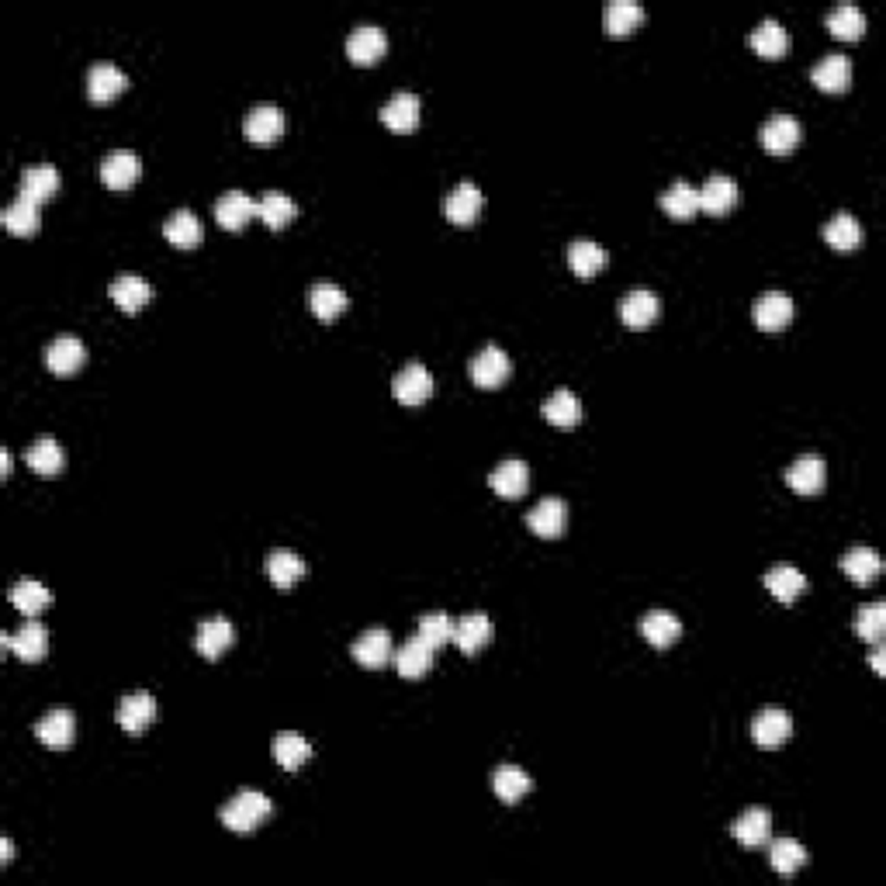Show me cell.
Returning <instances> with one entry per match:
<instances>
[{"mask_svg": "<svg viewBox=\"0 0 886 886\" xmlns=\"http://www.w3.org/2000/svg\"><path fill=\"white\" fill-rule=\"evenodd\" d=\"M73 734H77V720H73V710L66 707H56L35 720V738L49 748H66L73 741Z\"/></svg>", "mask_w": 886, "mask_h": 886, "instance_id": "obj_14", "label": "cell"}, {"mask_svg": "<svg viewBox=\"0 0 886 886\" xmlns=\"http://www.w3.org/2000/svg\"><path fill=\"white\" fill-rule=\"evenodd\" d=\"M125 84H129L125 70L115 63H108V59H101V63H94L87 70V94H90V101H97V104L118 97L125 90Z\"/></svg>", "mask_w": 886, "mask_h": 886, "instance_id": "obj_12", "label": "cell"}, {"mask_svg": "<svg viewBox=\"0 0 886 886\" xmlns=\"http://www.w3.org/2000/svg\"><path fill=\"white\" fill-rule=\"evenodd\" d=\"M42 215H39V201L28 198V194H18L11 205L4 208V229L14 232V236H32L39 229Z\"/></svg>", "mask_w": 886, "mask_h": 886, "instance_id": "obj_39", "label": "cell"}, {"mask_svg": "<svg viewBox=\"0 0 886 886\" xmlns=\"http://www.w3.org/2000/svg\"><path fill=\"white\" fill-rule=\"evenodd\" d=\"M84 360H87V347L77 336H56V340L45 347V364L56 374H73Z\"/></svg>", "mask_w": 886, "mask_h": 886, "instance_id": "obj_27", "label": "cell"}, {"mask_svg": "<svg viewBox=\"0 0 886 886\" xmlns=\"http://www.w3.org/2000/svg\"><path fill=\"white\" fill-rule=\"evenodd\" d=\"M11 859H14V845L11 838H4V842H0V866H11Z\"/></svg>", "mask_w": 886, "mask_h": 886, "instance_id": "obj_54", "label": "cell"}, {"mask_svg": "<svg viewBox=\"0 0 886 886\" xmlns=\"http://www.w3.org/2000/svg\"><path fill=\"white\" fill-rule=\"evenodd\" d=\"M59 184H63V174L52 163H32V167L21 170V194H28L35 201L52 198L59 191Z\"/></svg>", "mask_w": 886, "mask_h": 886, "instance_id": "obj_31", "label": "cell"}, {"mask_svg": "<svg viewBox=\"0 0 886 886\" xmlns=\"http://www.w3.org/2000/svg\"><path fill=\"white\" fill-rule=\"evenodd\" d=\"M433 651H437V648H430V644H426L423 637L416 634V637H409V641H405L399 651H395L392 662H395V668H399L402 679H419V675L430 672Z\"/></svg>", "mask_w": 886, "mask_h": 886, "instance_id": "obj_25", "label": "cell"}, {"mask_svg": "<svg viewBox=\"0 0 886 886\" xmlns=\"http://www.w3.org/2000/svg\"><path fill=\"white\" fill-rule=\"evenodd\" d=\"M509 371H513V364H509V354L502 347H485L471 360V381L478 388H499L509 378Z\"/></svg>", "mask_w": 886, "mask_h": 886, "instance_id": "obj_8", "label": "cell"}, {"mask_svg": "<svg viewBox=\"0 0 886 886\" xmlns=\"http://www.w3.org/2000/svg\"><path fill=\"white\" fill-rule=\"evenodd\" d=\"M392 395L399 399L402 405H419L426 402L433 395V374L426 364H419V360H412V364H405L399 374L392 378Z\"/></svg>", "mask_w": 886, "mask_h": 886, "instance_id": "obj_3", "label": "cell"}, {"mask_svg": "<svg viewBox=\"0 0 886 886\" xmlns=\"http://www.w3.org/2000/svg\"><path fill=\"white\" fill-rule=\"evenodd\" d=\"M824 239H828V243L835 246V250H842V253L855 250V246L862 243V222L855 219V215H848V212L831 215V219L824 222Z\"/></svg>", "mask_w": 886, "mask_h": 886, "instance_id": "obj_45", "label": "cell"}, {"mask_svg": "<svg viewBox=\"0 0 886 886\" xmlns=\"http://www.w3.org/2000/svg\"><path fill=\"white\" fill-rule=\"evenodd\" d=\"M824 25H828V32L835 35V39H862V32H866V14H862L859 4H835L828 11V18H824Z\"/></svg>", "mask_w": 886, "mask_h": 886, "instance_id": "obj_38", "label": "cell"}, {"mask_svg": "<svg viewBox=\"0 0 886 886\" xmlns=\"http://www.w3.org/2000/svg\"><path fill=\"white\" fill-rule=\"evenodd\" d=\"M679 634H682V623H679V617H675V613H668V610H651V613H644V620H641V637L648 644H655V648H668V644H675L679 641Z\"/></svg>", "mask_w": 886, "mask_h": 886, "instance_id": "obj_35", "label": "cell"}, {"mask_svg": "<svg viewBox=\"0 0 886 886\" xmlns=\"http://www.w3.org/2000/svg\"><path fill=\"white\" fill-rule=\"evenodd\" d=\"M765 589L779 599V603H793L803 589H807V575L793 565H776L765 572Z\"/></svg>", "mask_w": 886, "mask_h": 886, "instance_id": "obj_40", "label": "cell"}, {"mask_svg": "<svg viewBox=\"0 0 886 886\" xmlns=\"http://www.w3.org/2000/svg\"><path fill=\"white\" fill-rule=\"evenodd\" d=\"M156 717V700L149 693H125L122 700H118V710H115V720L122 724V731L129 734H142L149 724H153Z\"/></svg>", "mask_w": 886, "mask_h": 886, "instance_id": "obj_10", "label": "cell"}, {"mask_svg": "<svg viewBox=\"0 0 886 886\" xmlns=\"http://www.w3.org/2000/svg\"><path fill=\"white\" fill-rule=\"evenodd\" d=\"M696 194H700V212H707V215H727L734 205H738V184H734V177H727V174L707 177V184L696 187Z\"/></svg>", "mask_w": 886, "mask_h": 886, "instance_id": "obj_13", "label": "cell"}, {"mask_svg": "<svg viewBox=\"0 0 886 886\" xmlns=\"http://www.w3.org/2000/svg\"><path fill=\"white\" fill-rule=\"evenodd\" d=\"M350 651H354L357 665L381 668V665H388V658L395 655V651H392V634H388L385 627H367L364 634L354 641V648H350Z\"/></svg>", "mask_w": 886, "mask_h": 886, "instance_id": "obj_16", "label": "cell"}, {"mask_svg": "<svg viewBox=\"0 0 886 886\" xmlns=\"http://www.w3.org/2000/svg\"><path fill=\"white\" fill-rule=\"evenodd\" d=\"M163 232H167V239L174 246H180V250H187V246H198L201 236H205L201 219L191 212V208H177V212L167 219V225H163Z\"/></svg>", "mask_w": 886, "mask_h": 886, "instance_id": "obj_44", "label": "cell"}, {"mask_svg": "<svg viewBox=\"0 0 886 886\" xmlns=\"http://www.w3.org/2000/svg\"><path fill=\"white\" fill-rule=\"evenodd\" d=\"M769 862L779 876H793L797 869L807 866V848L793 842V838H779V842H772L769 848Z\"/></svg>", "mask_w": 886, "mask_h": 886, "instance_id": "obj_51", "label": "cell"}, {"mask_svg": "<svg viewBox=\"0 0 886 886\" xmlns=\"http://www.w3.org/2000/svg\"><path fill=\"white\" fill-rule=\"evenodd\" d=\"M309 568H305V561L298 558L295 551H288V547H274V551L267 554V575L270 582L277 585V589H291V585L298 582Z\"/></svg>", "mask_w": 886, "mask_h": 886, "instance_id": "obj_34", "label": "cell"}, {"mask_svg": "<svg viewBox=\"0 0 886 886\" xmlns=\"http://www.w3.org/2000/svg\"><path fill=\"white\" fill-rule=\"evenodd\" d=\"M139 156L132 149H111L101 160V180L111 187V191H125L139 180Z\"/></svg>", "mask_w": 886, "mask_h": 886, "instance_id": "obj_15", "label": "cell"}, {"mask_svg": "<svg viewBox=\"0 0 886 886\" xmlns=\"http://www.w3.org/2000/svg\"><path fill=\"white\" fill-rule=\"evenodd\" d=\"M419 97L412 94V90H399V94H392L385 101V108H381V122L388 125L392 132H412L419 125Z\"/></svg>", "mask_w": 886, "mask_h": 886, "instance_id": "obj_21", "label": "cell"}, {"mask_svg": "<svg viewBox=\"0 0 886 886\" xmlns=\"http://www.w3.org/2000/svg\"><path fill=\"white\" fill-rule=\"evenodd\" d=\"M824 482H828V468H824L821 454H803L786 468V485L800 495H817L824 488Z\"/></svg>", "mask_w": 886, "mask_h": 886, "instance_id": "obj_6", "label": "cell"}, {"mask_svg": "<svg viewBox=\"0 0 886 886\" xmlns=\"http://www.w3.org/2000/svg\"><path fill=\"white\" fill-rule=\"evenodd\" d=\"M883 662H886V651H883V641L873 644V651H869V665H873L876 675H883Z\"/></svg>", "mask_w": 886, "mask_h": 886, "instance_id": "obj_53", "label": "cell"}, {"mask_svg": "<svg viewBox=\"0 0 886 886\" xmlns=\"http://www.w3.org/2000/svg\"><path fill=\"white\" fill-rule=\"evenodd\" d=\"M852 627H855V637H859V641L880 644L883 641V630H886V603H880V599H876V603L859 606V610H855Z\"/></svg>", "mask_w": 886, "mask_h": 886, "instance_id": "obj_46", "label": "cell"}, {"mask_svg": "<svg viewBox=\"0 0 886 886\" xmlns=\"http://www.w3.org/2000/svg\"><path fill=\"white\" fill-rule=\"evenodd\" d=\"M488 641H492V620L485 613H464L461 620H454V644L464 655L482 651Z\"/></svg>", "mask_w": 886, "mask_h": 886, "instance_id": "obj_26", "label": "cell"}, {"mask_svg": "<svg viewBox=\"0 0 886 886\" xmlns=\"http://www.w3.org/2000/svg\"><path fill=\"white\" fill-rule=\"evenodd\" d=\"M731 835L738 838V842L745 845V848L769 845V838H772V817H769V810H745V814L734 821Z\"/></svg>", "mask_w": 886, "mask_h": 886, "instance_id": "obj_32", "label": "cell"}, {"mask_svg": "<svg viewBox=\"0 0 886 886\" xmlns=\"http://www.w3.org/2000/svg\"><path fill=\"white\" fill-rule=\"evenodd\" d=\"M842 572L852 578L855 585H869L876 575L883 572V561L880 554L873 551V547H848V551L842 554Z\"/></svg>", "mask_w": 886, "mask_h": 886, "instance_id": "obj_33", "label": "cell"}, {"mask_svg": "<svg viewBox=\"0 0 886 886\" xmlns=\"http://www.w3.org/2000/svg\"><path fill=\"white\" fill-rule=\"evenodd\" d=\"M793 734V720L783 707H765L752 720V738L762 748H779Z\"/></svg>", "mask_w": 886, "mask_h": 886, "instance_id": "obj_4", "label": "cell"}, {"mask_svg": "<svg viewBox=\"0 0 886 886\" xmlns=\"http://www.w3.org/2000/svg\"><path fill=\"white\" fill-rule=\"evenodd\" d=\"M658 201H662V208L672 219H693V215L700 212V194H696V187L686 184V180L668 184Z\"/></svg>", "mask_w": 886, "mask_h": 886, "instance_id": "obj_42", "label": "cell"}, {"mask_svg": "<svg viewBox=\"0 0 886 886\" xmlns=\"http://www.w3.org/2000/svg\"><path fill=\"white\" fill-rule=\"evenodd\" d=\"M565 523H568V506H565V499H558V495L540 499L527 513V527L537 533V537H561V533H565Z\"/></svg>", "mask_w": 886, "mask_h": 886, "instance_id": "obj_9", "label": "cell"}, {"mask_svg": "<svg viewBox=\"0 0 886 886\" xmlns=\"http://www.w3.org/2000/svg\"><path fill=\"white\" fill-rule=\"evenodd\" d=\"M0 475H4V478L11 475V450H7V447L0 450Z\"/></svg>", "mask_w": 886, "mask_h": 886, "instance_id": "obj_55", "label": "cell"}, {"mask_svg": "<svg viewBox=\"0 0 886 886\" xmlns=\"http://www.w3.org/2000/svg\"><path fill=\"white\" fill-rule=\"evenodd\" d=\"M236 630L225 617H212V620H201L198 623V634H194V648L201 651L205 658H219L225 648L232 644Z\"/></svg>", "mask_w": 886, "mask_h": 886, "instance_id": "obj_29", "label": "cell"}, {"mask_svg": "<svg viewBox=\"0 0 886 886\" xmlns=\"http://www.w3.org/2000/svg\"><path fill=\"white\" fill-rule=\"evenodd\" d=\"M257 208H260V219H264V222L270 225V229H284V225H288V222L298 215V205H295V201H291L284 191H267V194H260Z\"/></svg>", "mask_w": 886, "mask_h": 886, "instance_id": "obj_49", "label": "cell"}, {"mask_svg": "<svg viewBox=\"0 0 886 886\" xmlns=\"http://www.w3.org/2000/svg\"><path fill=\"white\" fill-rule=\"evenodd\" d=\"M309 305H312V312L319 315V319L329 322V319H336V315H343V309H347V291H343L340 284L322 281V284H315V288H312Z\"/></svg>", "mask_w": 886, "mask_h": 886, "instance_id": "obj_50", "label": "cell"}, {"mask_svg": "<svg viewBox=\"0 0 886 886\" xmlns=\"http://www.w3.org/2000/svg\"><path fill=\"white\" fill-rule=\"evenodd\" d=\"M243 132H246V139L260 142V146H267V142L281 139V132H284V111L277 108V104H257V108L246 111Z\"/></svg>", "mask_w": 886, "mask_h": 886, "instance_id": "obj_5", "label": "cell"}, {"mask_svg": "<svg viewBox=\"0 0 886 886\" xmlns=\"http://www.w3.org/2000/svg\"><path fill=\"white\" fill-rule=\"evenodd\" d=\"M603 264H606V250L599 243H592V239H575V243L568 246V267H572L582 281L596 274Z\"/></svg>", "mask_w": 886, "mask_h": 886, "instance_id": "obj_48", "label": "cell"}, {"mask_svg": "<svg viewBox=\"0 0 886 886\" xmlns=\"http://www.w3.org/2000/svg\"><path fill=\"white\" fill-rule=\"evenodd\" d=\"M149 298H153V288H149V281L142 274H118L115 281H111V302L122 312L132 315L146 309Z\"/></svg>", "mask_w": 886, "mask_h": 886, "instance_id": "obj_22", "label": "cell"}, {"mask_svg": "<svg viewBox=\"0 0 886 886\" xmlns=\"http://www.w3.org/2000/svg\"><path fill=\"white\" fill-rule=\"evenodd\" d=\"M492 790L502 803H516V800H523L533 790V779L520 769V765L506 762V765H499V769L492 772Z\"/></svg>", "mask_w": 886, "mask_h": 886, "instance_id": "obj_37", "label": "cell"}, {"mask_svg": "<svg viewBox=\"0 0 886 886\" xmlns=\"http://www.w3.org/2000/svg\"><path fill=\"white\" fill-rule=\"evenodd\" d=\"M488 485H492V492H499L502 499H520L530 485V468L523 461H516V457L499 461L488 471Z\"/></svg>", "mask_w": 886, "mask_h": 886, "instance_id": "obj_18", "label": "cell"}, {"mask_svg": "<svg viewBox=\"0 0 886 886\" xmlns=\"http://www.w3.org/2000/svg\"><path fill=\"white\" fill-rule=\"evenodd\" d=\"M25 464L32 471H39V475H59L66 464V450L59 440L52 437H39L35 443H28L25 447Z\"/></svg>", "mask_w": 886, "mask_h": 886, "instance_id": "obj_28", "label": "cell"}, {"mask_svg": "<svg viewBox=\"0 0 886 886\" xmlns=\"http://www.w3.org/2000/svg\"><path fill=\"white\" fill-rule=\"evenodd\" d=\"M544 419L561 426V430H568V426H575L578 419H582V405H578V399L568 388H558V392L544 399Z\"/></svg>", "mask_w": 886, "mask_h": 886, "instance_id": "obj_47", "label": "cell"}, {"mask_svg": "<svg viewBox=\"0 0 886 886\" xmlns=\"http://www.w3.org/2000/svg\"><path fill=\"white\" fill-rule=\"evenodd\" d=\"M810 80H814L821 90H831V94H842V90L852 84V63H848L845 52H828L814 63L810 70Z\"/></svg>", "mask_w": 886, "mask_h": 886, "instance_id": "obj_17", "label": "cell"}, {"mask_svg": "<svg viewBox=\"0 0 886 886\" xmlns=\"http://www.w3.org/2000/svg\"><path fill=\"white\" fill-rule=\"evenodd\" d=\"M752 315L765 333H779L793 319V298L786 291H765V295L755 298Z\"/></svg>", "mask_w": 886, "mask_h": 886, "instance_id": "obj_11", "label": "cell"}, {"mask_svg": "<svg viewBox=\"0 0 886 886\" xmlns=\"http://www.w3.org/2000/svg\"><path fill=\"white\" fill-rule=\"evenodd\" d=\"M748 42H752V49L765 59H779L786 49H790V35H786L783 21H776V18L758 21V25L752 28V39H748Z\"/></svg>", "mask_w": 886, "mask_h": 886, "instance_id": "obj_30", "label": "cell"}, {"mask_svg": "<svg viewBox=\"0 0 886 886\" xmlns=\"http://www.w3.org/2000/svg\"><path fill=\"white\" fill-rule=\"evenodd\" d=\"M0 644L11 648L18 658H25V662H39L45 651H49V630L35 617H25V623H21L18 630H4V634H0Z\"/></svg>", "mask_w": 886, "mask_h": 886, "instance_id": "obj_2", "label": "cell"}, {"mask_svg": "<svg viewBox=\"0 0 886 886\" xmlns=\"http://www.w3.org/2000/svg\"><path fill=\"white\" fill-rule=\"evenodd\" d=\"M644 21V4L641 0H610L603 7V28L610 35H627L634 32Z\"/></svg>", "mask_w": 886, "mask_h": 886, "instance_id": "obj_36", "label": "cell"}, {"mask_svg": "<svg viewBox=\"0 0 886 886\" xmlns=\"http://www.w3.org/2000/svg\"><path fill=\"white\" fill-rule=\"evenodd\" d=\"M797 142H800V122H797V118L783 115V111H779V115H772V118H765L762 146L769 149V153H776V156L793 153V149H797Z\"/></svg>", "mask_w": 886, "mask_h": 886, "instance_id": "obj_20", "label": "cell"}, {"mask_svg": "<svg viewBox=\"0 0 886 886\" xmlns=\"http://www.w3.org/2000/svg\"><path fill=\"white\" fill-rule=\"evenodd\" d=\"M419 637H423L430 648H443V644L454 641V620L447 617V613H426V617H419Z\"/></svg>", "mask_w": 886, "mask_h": 886, "instance_id": "obj_52", "label": "cell"}, {"mask_svg": "<svg viewBox=\"0 0 886 886\" xmlns=\"http://www.w3.org/2000/svg\"><path fill=\"white\" fill-rule=\"evenodd\" d=\"M270 810H274V803H270L260 790H243L225 803L219 817H222L225 828L236 831V835H253V831L270 817Z\"/></svg>", "mask_w": 886, "mask_h": 886, "instance_id": "obj_1", "label": "cell"}, {"mask_svg": "<svg viewBox=\"0 0 886 886\" xmlns=\"http://www.w3.org/2000/svg\"><path fill=\"white\" fill-rule=\"evenodd\" d=\"M11 603L18 613H25V617H39V613L49 606V589L39 582V578H18V582L11 585Z\"/></svg>", "mask_w": 886, "mask_h": 886, "instance_id": "obj_43", "label": "cell"}, {"mask_svg": "<svg viewBox=\"0 0 886 886\" xmlns=\"http://www.w3.org/2000/svg\"><path fill=\"white\" fill-rule=\"evenodd\" d=\"M260 215V208H257V201L250 198V194H243V191H225L219 201H215V219H219V225L222 229H243L246 222L250 219H257Z\"/></svg>", "mask_w": 886, "mask_h": 886, "instance_id": "obj_19", "label": "cell"}, {"mask_svg": "<svg viewBox=\"0 0 886 886\" xmlns=\"http://www.w3.org/2000/svg\"><path fill=\"white\" fill-rule=\"evenodd\" d=\"M482 205H485V194L478 191V184L461 180V184L447 194V201H443V215L454 225H471L478 219V212H482Z\"/></svg>", "mask_w": 886, "mask_h": 886, "instance_id": "obj_7", "label": "cell"}, {"mask_svg": "<svg viewBox=\"0 0 886 886\" xmlns=\"http://www.w3.org/2000/svg\"><path fill=\"white\" fill-rule=\"evenodd\" d=\"M388 49V39L385 32H381L378 25H371V21H360V25H354V32H350L347 39V52L354 63H374L378 56H385Z\"/></svg>", "mask_w": 886, "mask_h": 886, "instance_id": "obj_24", "label": "cell"}, {"mask_svg": "<svg viewBox=\"0 0 886 886\" xmlns=\"http://www.w3.org/2000/svg\"><path fill=\"white\" fill-rule=\"evenodd\" d=\"M270 752H274L277 765H284V769H302V765L312 758V745L302 738V734L281 731V734H274V741H270Z\"/></svg>", "mask_w": 886, "mask_h": 886, "instance_id": "obj_41", "label": "cell"}, {"mask_svg": "<svg viewBox=\"0 0 886 886\" xmlns=\"http://www.w3.org/2000/svg\"><path fill=\"white\" fill-rule=\"evenodd\" d=\"M658 309H662V305H658V295L648 288H634L620 298V319L627 322L630 329L651 326V322L658 319Z\"/></svg>", "mask_w": 886, "mask_h": 886, "instance_id": "obj_23", "label": "cell"}]
</instances>
